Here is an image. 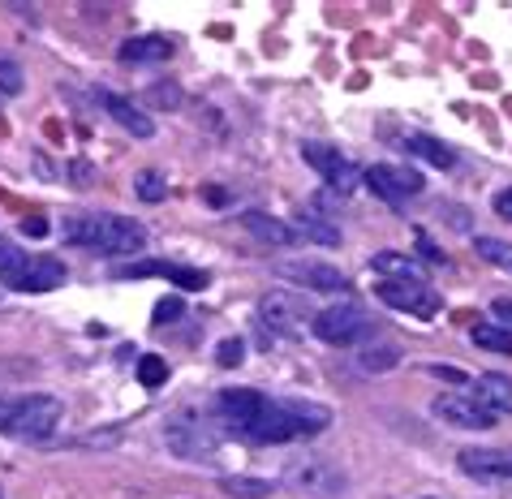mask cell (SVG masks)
Masks as SVG:
<instances>
[{
	"label": "cell",
	"mask_w": 512,
	"mask_h": 499,
	"mask_svg": "<svg viewBox=\"0 0 512 499\" xmlns=\"http://www.w3.org/2000/svg\"><path fill=\"white\" fill-rule=\"evenodd\" d=\"M220 491L233 495V499H267L272 495V482L267 478H220Z\"/></svg>",
	"instance_id": "cell-24"
},
{
	"label": "cell",
	"mask_w": 512,
	"mask_h": 499,
	"mask_svg": "<svg viewBox=\"0 0 512 499\" xmlns=\"http://www.w3.org/2000/svg\"><path fill=\"white\" fill-rule=\"evenodd\" d=\"M474 401L487 405L495 418H500V413H512V379L508 375H478L474 379Z\"/></svg>",
	"instance_id": "cell-17"
},
{
	"label": "cell",
	"mask_w": 512,
	"mask_h": 499,
	"mask_svg": "<svg viewBox=\"0 0 512 499\" xmlns=\"http://www.w3.org/2000/svg\"><path fill=\"white\" fill-rule=\"evenodd\" d=\"M461 474L482 478V482H504L512 478V452L508 448H461L457 452Z\"/></svg>",
	"instance_id": "cell-11"
},
{
	"label": "cell",
	"mask_w": 512,
	"mask_h": 499,
	"mask_svg": "<svg viewBox=\"0 0 512 499\" xmlns=\"http://www.w3.org/2000/svg\"><path fill=\"white\" fill-rule=\"evenodd\" d=\"M134 194L142 198V203H164L168 198V177L160 173V168H142V173H134Z\"/></svg>",
	"instance_id": "cell-23"
},
{
	"label": "cell",
	"mask_w": 512,
	"mask_h": 499,
	"mask_svg": "<svg viewBox=\"0 0 512 499\" xmlns=\"http://www.w3.org/2000/svg\"><path fill=\"white\" fill-rule=\"evenodd\" d=\"M435 418H444L452 426H465V431H491L495 413L487 405L469 401V396H439L435 401Z\"/></svg>",
	"instance_id": "cell-12"
},
{
	"label": "cell",
	"mask_w": 512,
	"mask_h": 499,
	"mask_svg": "<svg viewBox=\"0 0 512 499\" xmlns=\"http://www.w3.org/2000/svg\"><path fill=\"white\" fill-rule=\"evenodd\" d=\"M65 241L99 250L108 259H125L147 246V228L130 216H112V211H74L65 216Z\"/></svg>",
	"instance_id": "cell-1"
},
{
	"label": "cell",
	"mask_w": 512,
	"mask_h": 499,
	"mask_svg": "<svg viewBox=\"0 0 512 499\" xmlns=\"http://www.w3.org/2000/svg\"><path fill=\"white\" fill-rule=\"evenodd\" d=\"M181 310H186V302H181V297H164V302L151 310V323H155V327H160V323H173V319H181Z\"/></svg>",
	"instance_id": "cell-32"
},
{
	"label": "cell",
	"mask_w": 512,
	"mask_h": 499,
	"mask_svg": "<svg viewBox=\"0 0 512 499\" xmlns=\"http://www.w3.org/2000/svg\"><path fill=\"white\" fill-rule=\"evenodd\" d=\"M375 297L383 306L405 310V315H418V319H435L439 315V293L426 289V284H418V280H379Z\"/></svg>",
	"instance_id": "cell-7"
},
{
	"label": "cell",
	"mask_w": 512,
	"mask_h": 499,
	"mask_svg": "<svg viewBox=\"0 0 512 499\" xmlns=\"http://www.w3.org/2000/svg\"><path fill=\"white\" fill-rule=\"evenodd\" d=\"M0 499H5V495H0Z\"/></svg>",
	"instance_id": "cell-38"
},
{
	"label": "cell",
	"mask_w": 512,
	"mask_h": 499,
	"mask_svg": "<svg viewBox=\"0 0 512 499\" xmlns=\"http://www.w3.org/2000/svg\"><path fill=\"white\" fill-rule=\"evenodd\" d=\"M401 147L409 151V155H418V160H426V164H435V168H457V151L448 147V142H439V138H431V134H405L401 138Z\"/></svg>",
	"instance_id": "cell-18"
},
{
	"label": "cell",
	"mask_w": 512,
	"mask_h": 499,
	"mask_svg": "<svg viewBox=\"0 0 512 499\" xmlns=\"http://www.w3.org/2000/svg\"><path fill=\"white\" fill-rule=\"evenodd\" d=\"M396 362H401V349H396L392 340H383V336L358 349V370H366V375H383V370H392Z\"/></svg>",
	"instance_id": "cell-20"
},
{
	"label": "cell",
	"mask_w": 512,
	"mask_h": 499,
	"mask_svg": "<svg viewBox=\"0 0 512 499\" xmlns=\"http://www.w3.org/2000/svg\"><path fill=\"white\" fill-rule=\"evenodd\" d=\"M469 336H474V345H478V349H491V353H512V332H504V327H495V323H478Z\"/></svg>",
	"instance_id": "cell-26"
},
{
	"label": "cell",
	"mask_w": 512,
	"mask_h": 499,
	"mask_svg": "<svg viewBox=\"0 0 512 499\" xmlns=\"http://www.w3.org/2000/svg\"><path fill=\"white\" fill-rule=\"evenodd\" d=\"M327 422H332V413H327L323 405H315V401H267L241 439H246V444H259V448L293 444V439L319 435Z\"/></svg>",
	"instance_id": "cell-2"
},
{
	"label": "cell",
	"mask_w": 512,
	"mask_h": 499,
	"mask_svg": "<svg viewBox=\"0 0 512 499\" xmlns=\"http://www.w3.org/2000/svg\"><path fill=\"white\" fill-rule=\"evenodd\" d=\"M495 216L512 220V185H508V190H500V194H495Z\"/></svg>",
	"instance_id": "cell-36"
},
{
	"label": "cell",
	"mask_w": 512,
	"mask_h": 499,
	"mask_svg": "<svg viewBox=\"0 0 512 499\" xmlns=\"http://www.w3.org/2000/svg\"><path fill=\"white\" fill-rule=\"evenodd\" d=\"M0 241H5V237H0Z\"/></svg>",
	"instance_id": "cell-39"
},
{
	"label": "cell",
	"mask_w": 512,
	"mask_h": 499,
	"mask_svg": "<svg viewBox=\"0 0 512 499\" xmlns=\"http://www.w3.org/2000/svg\"><path fill=\"white\" fill-rule=\"evenodd\" d=\"M426 375H435V379H444V383H465V370L461 366H444V362L426 366Z\"/></svg>",
	"instance_id": "cell-33"
},
{
	"label": "cell",
	"mask_w": 512,
	"mask_h": 499,
	"mask_svg": "<svg viewBox=\"0 0 512 499\" xmlns=\"http://www.w3.org/2000/svg\"><path fill=\"white\" fill-rule=\"evenodd\" d=\"M99 104L108 108V117L121 125V130H130L134 138H155V121L147 117V108L134 104L130 95H117V91H99Z\"/></svg>",
	"instance_id": "cell-13"
},
{
	"label": "cell",
	"mask_w": 512,
	"mask_h": 499,
	"mask_svg": "<svg viewBox=\"0 0 512 499\" xmlns=\"http://www.w3.org/2000/svg\"><path fill=\"white\" fill-rule=\"evenodd\" d=\"M203 198H207L211 207H224V203H229V194H224L220 185H207V190H203Z\"/></svg>",
	"instance_id": "cell-37"
},
{
	"label": "cell",
	"mask_w": 512,
	"mask_h": 499,
	"mask_svg": "<svg viewBox=\"0 0 512 499\" xmlns=\"http://www.w3.org/2000/svg\"><path fill=\"white\" fill-rule=\"evenodd\" d=\"M414 241H418V254H422V259L431 263V267H448V254H444V246H435V237L426 233V228H418Z\"/></svg>",
	"instance_id": "cell-29"
},
{
	"label": "cell",
	"mask_w": 512,
	"mask_h": 499,
	"mask_svg": "<svg viewBox=\"0 0 512 499\" xmlns=\"http://www.w3.org/2000/svg\"><path fill=\"white\" fill-rule=\"evenodd\" d=\"M22 233H26V237H35V241H39V237H48V220H44V216H26V220H22Z\"/></svg>",
	"instance_id": "cell-35"
},
{
	"label": "cell",
	"mask_w": 512,
	"mask_h": 499,
	"mask_svg": "<svg viewBox=\"0 0 512 499\" xmlns=\"http://www.w3.org/2000/svg\"><path fill=\"white\" fill-rule=\"evenodd\" d=\"M121 65H160L173 56V39L168 35H134L121 44Z\"/></svg>",
	"instance_id": "cell-16"
},
{
	"label": "cell",
	"mask_w": 512,
	"mask_h": 499,
	"mask_svg": "<svg viewBox=\"0 0 512 499\" xmlns=\"http://www.w3.org/2000/svg\"><path fill=\"white\" fill-rule=\"evenodd\" d=\"M0 95H22V65L0 52Z\"/></svg>",
	"instance_id": "cell-28"
},
{
	"label": "cell",
	"mask_w": 512,
	"mask_h": 499,
	"mask_svg": "<svg viewBox=\"0 0 512 499\" xmlns=\"http://www.w3.org/2000/svg\"><path fill=\"white\" fill-rule=\"evenodd\" d=\"M267 405V396L263 392H254V388H224L220 396H216V422L224 426L229 435H246V426L259 418V409Z\"/></svg>",
	"instance_id": "cell-8"
},
{
	"label": "cell",
	"mask_w": 512,
	"mask_h": 499,
	"mask_svg": "<svg viewBox=\"0 0 512 499\" xmlns=\"http://www.w3.org/2000/svg\"><path fill=\"white\" fill-rule=\"evenodd\" d=\"M302 160L315 168V173L332 185V190L345 198V194H353V185L362 181V173H358V164L349 160V155H340L332 142H302Z\"/></svg>",
	"instance_id": "cell-6"
},
{
	"label": "cell",
	"mask_w": 512,
	"mask_h": 499,
	"mask_svg": "<svg viewBox=\"0 0 512 499\" xmlns=\"http://www.w3.org/2000/svg\"><path fill=\"white\" fill-rule=\"evenodd\" d=\"M241 358H246V345H241L237 336H229V340H220L216 345V362L220 366H241Z\"/></svg>",
	"instance_id": "cell-31"
},
{
	"label": "cell",
	"mask_w": 512,
	"mask_h": 499,
	"mask_svg": "<svg viewBox=\"0 0 512 499\" xmlns=\"http://www.w3.org/2000/svg\"><path fill=\"white\" fill-rule=\"evenodd\" d=\"M293 233H297V241H315V246H340V233L327 220H319L315 211L310 216H302L293 224Z\"/></svg>",
	"instance_id": "cell-22"
},
{
	"label": "cell",
	"mask_w": 512,
	"mask_h": 499,
	"mask_svg": "<svg viewBox=\"0 0 512 499\" xmlns=\"http://www.w3.org/2000/svg\"><path fill=\"white\" fill-rule=\"evenodd\" d=\"M69 280L65 263L52 254H22L13 241H0V284L13 293H52Z\"/></svg>",
	"instance_id": "cell-4"
},
{
	"label": "cell",
	"mask_w": 512,
	"mask_h": 499,
	"mask_svg": "<svg viewBox=\"0 0 512 499\" xmlns=\"http://www.w3.org/2000/svg\"><path fill=\"white\" fill-rule=\"evenodd\" d=\"M319 310H310L306 302H297V297L289 293H267L263 297V319L280 327V332H297V327H306V323H315Z\"/></svg>",
	"instance_id": "cell-14"
},
{
	"label": "cell",
	"mask_w": 512,
	"mask_h": 499,
	"mask_svg": "<svg viewBox=\"0 0 512 499\" xmlns=\"http://www.w3.org/2000/svg\"><path fill=\"white\" fill-rule=\"evenodd\" d=\"M366 185L383 198V203H392V207H401L409 194H418L426 177L418 173V168H409V164H375L371 173H366Z\"/></svg>",
	"instance_id": "cell-9"
},
{
	"label": "cell",
	"mask_w": 512,
	"mask_h": 499,
	"mask_svg": "<svg viewBox=\"0 0 512 499\" xmlns=\"http://www.w3.org/2000/svg\"><path fill=\"white\" fill-rule=\"evenodd\" d=\"M310 332H315L323 345H371V340H379L383 332L375 327V319L366 315V306L358 302H336L315 315V323H310Z\"/></svg>",
	"instance_id": "cell-5"
},
{
	"label": "cell",
	"mask_w": 512,
	"mask_h": 499,
	"mask_svg": "<svg viewBox=\"0 0 512 499\" xmlns=\"http://www.w3.org/2000/svg\"><path fill=\"white\" fill-rule=\"evenodd\" d=\"M138 383H142V388H164V383H168V362L160 358V353L138 358Z\"/></svg>",
	"instance_id": "cell-27"
},
{
	"label": "cell",
	"mask_w": 512,
	"mask_h": 499,
	"mask_svg": "<svg viewBox=\"0 0 512 499\" xmlns=\"http://www.w3.org/2000/svg\"><path fill=\"white\" fill-rule=\"evenodd\" d=\"M168 448L177 456H207L216 452V431L207 426L203 413H177L173 422H168Z\"/></svg>",
	"instance_id": "cell-10"
},
{
	"label": "cell",
	"mask_w": 512,
	"mask_h": 499,
	"mask_svg": "<svg viewBox=\"0 0 512 499\" xmlns=\"http://www.w3.org/2000/svg\"><path fill=\"white\" fill-rule=\"evenodd\" d=\"M56 422H61V401L48 392L0 396V435L39 444V439H48L56 431Z\"/></svg>",
	"instance_id": "cell-3"
},
{
	"label": "cell",
	"mask_w": 512,
	"mask_h": 499,
	"mask_svg": "<svg viewBox=\"0 0 512 499\" xmlns=\"http://www.w3.org/2000/svg\"><path fill=\"white\" fill-rule=\"evenodd\" d=\"M147 95H151V104H160V108H181V87L177 82H155Z\"/></svg>",
	"instance_id": "cell-30"
},
{
	"label": "cell",
	"mask_w": 512,
	"mask_h": 499,
	"mask_svg": "<svg viewBox=\"0 0 512 499\" xmlns=\"http://www.w3.org/2000/svg\"><path fill=\"white\" fill-rule=\"evenodd\" d=\"M371 267L383 276V280H418L422 284V267L414 259H405V254H396V250H379Z\"/></svg>",
	"instance_id": "cell-21"
},
{
	"label": "cell",
	"mask_w": 512,
	"mask_h": 499,
	"mask_svg": "<svg viewBox=\"0 0 512 499\" xmlns=\"http://www.w3.org/2000/svg\"><path fill=\"white\" fill-rule=\"evenodd\" d=\"M241 228L254 233L259 241H267V246H293V241H297L293 224H284L276 216H263V211H246V216H241Z\"/></svg>",
	"instance_id": "cell-19"
},
{
	"label": "cell",
	"mask_w": 512,
	"mask_h": 499,
	"mask_svg": "<svg viewBox=\"0 0 512 499\" xmlns=\"http://www.w3.org/2000/svg\"><path fill=\"white\" fill-rule=\"evenodd\" d=\"M289 280H297L302 289H315V293H345L349 289V280L340 267H327V263H289V267H280Z\"/></svg>",
	"instance_id": "cell-15"
},
{
	"label": "cell",
	"mask_w": 512,
	"mask_h": 499,
	"mask_svg": "<svg viewBox=\"0 0 512 499\" xmlns=\"http://www.w3.org/2000/svg\"><path fill=\"white\" fill-rule=\"evenodd\" d=\"M474 250H478L491 267H500V272L512 276V241H500V237H474Z\"/></svg>",
	"instance_id": "cell-25"
},
{
	"label": "cell",
	"mask_w": 512,
	"mask_h": 499,
	"mask_svg": "<svg viewBox=\"0 0 512 499\" xmlns=\"http://www.w3.org/2000/svg\"><path fill=\"white\" fill-rule=\"evenodd\" d=\"M491 319H495V327L512 332V302H491Z\"/></svg>",
	"instance_id": "cell-34"
}]
</instances>
